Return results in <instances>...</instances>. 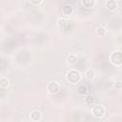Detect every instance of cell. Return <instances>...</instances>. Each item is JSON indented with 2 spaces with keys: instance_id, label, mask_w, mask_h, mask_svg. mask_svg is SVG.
Returning <instances> with one entry per match:
<instances>
[{
  "instance_id": "cell-1",
  "label": "cell",
  "mask_w": 122,
  "mask_h": 122,
  "mask_svg": "<svg viewBox=\"0 0 122 122\" xmlns=\"http://www.w3.org/2000/svg\"><path fill=\"white\" fill-rule=\"evenodd\" d=\"M67 77H68V80L71 83H77L80 80V74L75 71H71L68 72Z\"/></svg>"
},
{
  "instance_id": "cell-2",
  "label": "cell",
  "mask_w": 122,
  "mask_h": 122,
  "mask_svg": "<svg viewBox=\"0 0 122 122\" xmlns=\"http://www.w3.org/2000/svg\"><path fill=\"white\" fill-rule=\"evenodd\" d=\"M92 113L96 117H102L104 115V113H105V109H104V107L102 105H97V106H95L93 108Z\"/></svg>"
},
{
  "instance_id": "cell-3",
  "label": "cell",
  "mask_w": 122,
  "mask_h": 122,
  "mask_svg": "<svg viewBox=\"0 0 122 122\" xmlns=\"http://www.w3.org/2000/svg\"><path fill=\"white\" fill-rule=\"evenodd\" d=\"M59 84L57 83V82H55V81H53V82H51L49 85H48V91L51 92V93H55V92H57L58 91H59Z\"/></svg>"
},
{
  "instance_id": "cell-4",
  "label": "cell",
  "mask_w": 122,
  "mask_h": 122,
  "mask_svg": "<svg viewBox=\"0 0 122 122\" xmlns=\"http://www.w3.org/2000/svg\"><path fill=\"white\" fill-rule=\"evenodd\" d=\"M112 56H113V57H112L113 63L115 62L116 64H120V62H121V53L120 52H115Z\"/></svg>"
},
{
  "instance_id": "cell-5",
  "label": "cell",
  "mask_w": 122,
  "mask_h": 122,
  "mask_svg": "<svg viewBox=\"0 0 122 122\" xmlns=\"http://www.w3.org/2000/svg\"><path fill=\"white\" fill-rule=\"evenodd\" d=\"M41 114H40V112L38 111H33L31 113H30V118L33 120V121H37L39 118H40Z\"/></svg>"
},
{
  "instance_id": "cell-6",
  "label": "cell",
  "mask_w": 122,
  "mask_h": 122,
  "mask_svg": "<svg viewBox=\"0 0 122 122\" xmlns=\"http://www.w3.org/2000/svg\"><path fill=\"white\" fill-rule=\"evenodd\" d=\"M71 11H72L71 6L68 5V6H64V7H63V12H64L65 14H71Z\"/></svg>"
},
{
  "instance_id": "cell-7",
  "label": "cell",
  "mask_w": 122,
  "mask_h": 122,
  "mask_svg": "<svg viewBox=\"0 0 122 122\" xmlns=\"http://www.w3.org/2000/svg\"><path fill=\"white\" fill-rule=\"evenodd\" d=\"M81 4L85 7V8H92V5L94 4L93 1H81Z\"/></svg>"
},
{
  "instance_id": "cell-8",
  "label": "cell",
  "mask_w": 122,
  "mask_h": 122,
  "mask_svg": "<svg viewBox=\"0 0 122 122\" xmlns=\"http://www.w3.org/2000/svg\"><path fill=\"white\" fill-rule=\"evenodd\" d=\"M9 86V80L7 78H2L0 79V87L2 88H6Z\"/></svg>"
},
{
  "instance_id": "cell-9",
  "label": "cell",
  "mask_w": 122,
  "mask_h": 122,
  "mask_svg": "<svg viewBox=\"0 0 122 122\" xmlns=\"http://www.w3.org/2000/svg\"><path fill=\"white\" fill-rule=\"evenodd\" d=\"M78 92L80 94H85L88 92V87L87 86H80L78 88Z\"/></svg>"
},
{
  "instance_id": "cell-10",
  "label": "cell",
  "mask_w": 122,
  "mask_h": 122,
  "mask_svg": "<svg viewBox=\"0 0 122 122\" xmlns=\"http://www.w3.org/2000/svg\"><path fill=\"white\" fill-rule=\"evenodd\" d=\"M85 101H86V103L87 104H92L93 102H94V98H93V96H92V95H89V96H87L86 97V99H85Z\"/></svg>"
},
{
  "instance_id": "cell-11",
  "label": "cell",
  "mask_w": 122,
  "mask_h": 122,
  "mask_svg": "<svg viewBox=\"0 0 122 122\" xmlns=\"http://www.w3.org/2000/svg\"><path fill=\"white\" fill-rule=\"evenodd\" d=\"M107 5H108L109 9H114L115 6H116V3H115L114 1H109V2L107 3Z\"/></svg>"
},
{
  "instance_id": "cell-12",
  "label": "cell",
  "mask_w": 122,
  "mask_h": 122,
  "mask_svg": "<svg viewBox=\"0 0 122 122\" xmlns=\"http://www.w3.org/2000/svg\"><path fill=\"white\" fill-rule=\"evenodd\" d=\"M97 33L100 34V35H103V34L105 33V30H104V28H102V27L98 28V29H97Z\"/></svg>"
},
{
  "instance_id": "cell-13",
  "label": "cell",
  "mask_w": 122,
  "mask_h": 122,
  "mask_svg": "<svg viewBox=\"0 0 122 122\" xmlns=\"http://www.w3.org/2000/svg\"><path fill=\"white\" fill-rule=\"evenodd\" d=\"M92 73H93V72H92V71H89L87 72V74H88V76H89V77H91V76L92 75Z\"/></svg>"
},
{
  "instance_id": "cell-14",
  "label": "cell",
  "mask_w": 122,
  "mask_h": 122,
  "mask_svg": "<svg viewBox=\"0 0 122 122\" xmlns=\"http://www.w3.org/2000/svg\"><path fill=\"white\" fill-rule=\"evenodd\" d=\"M31 3H32V4H40L41 2H40V1H38V2H35V1H31Z\"/></svg>"
}]
</instances>
